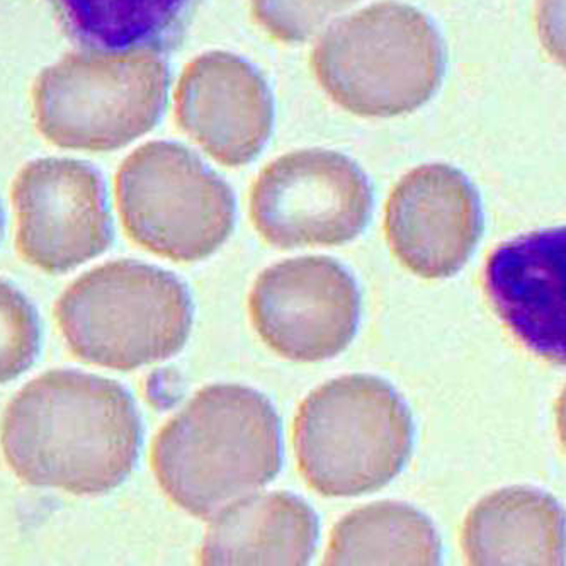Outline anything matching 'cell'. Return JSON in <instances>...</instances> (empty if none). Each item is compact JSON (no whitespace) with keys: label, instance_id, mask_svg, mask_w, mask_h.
Returning <instances> with one entry per match:
<instances>
[{"label":"cell","instance_id":"obj_1","mask_svg":"<svg viewBox=\"0 0 566 566\" xmlns=\"http://www.w3.org/2000/svg\"><path fill=\"white\" fill-rule=\"evenodd\" d=\"M0 441L9 467L27 485L103 495L137 467L144 427L119 382L55 369L9 403Z\"/></svg>","mask_w":566,"mask_h":566},{"label":"cell","instance_id":"obj_2","mask_svg":"<svg viewBox=\"0 0 566 566\" xmlns=\"http://www.w3.org/2000/svg\"><path fill=\"white\" fill-rule=\"evenodd\" d=\"M151 464L174 504L195 517H214L276 479L283 467L280 416L252 388H202L160 430Z\"/></svg>","mask_w":566,"mask_h":566},{"label":"cell","instance_id":"obj_3","mask_svg":"<svg viewBox=\"0 0 566 566\" xmlns=\"http://www.w3.org/2000/svg\"><path fill=\"white\" fill-rule=\"evenodd\" d=\"M312 69L327 96L353 115L394 118L434 96L446 46L422 12L381 2L334 22L313 49Z\"/></svg>","mask_w":566,"mask_h":566},{"label":"cell","instance_id":"obj_4","mask_svg":"<svg viewBox=\"0 0 566 566\" xmlns=\"http://www.w3.org/2000/svg\"><path fill=\"white\" fill-rule=\"evenodd\" d=\"M303 479L324 496H357L388 485L413 446V420L390 382L369 375L332 379L308 395L294 419Z\"/></svg>","mask_w":566,"mask_h":566},{"label":"cell","instance_id":"obj_5","mask_svg":"<svg viewBox=\"0 0 566 566\" xmlns=\"http://www.w3.org/2000/svg\"><path fill=\"white\" fill-rule=\"evenodd\" d=\"M55 313L78 359L118 371L176 356L192 327L188 286L169 271L132 259L78 277Z\"/></svg>","mask_w":566,"mask_h":566},{"label":"cell","instance_id":"obj_6","mask_svg":"<svg viewBox=\"0 0 566 566\" xmlns=\"http://www.w3.org/2000/svg\"><path fill=\"white\" fill-rule=\"evenodd\" d=\"M169 69L151 50L63 56L33 88L34 119L63 148L106 151L150 132L163 116Z\"/></svg>","mask_w":566,"mask_h":566},{"label":"cell","instance_id":"obj_7","mask_svg":"<svg viewBox=\"0 0 566 566\" xmlns=\"http://www.w3.org/2000/svg\"><path fill=\"white\" fill-rule=\"evenodd\" d=\"M116 199L133 242L170 261L210 258L235 227L232 188L174 142L133 151L116 176Z\"/></svg>","mask_w":566,"mask_h":566},{"label":"cell","instance_id":"obj_8","mask_svg":"<svg viewBox=\"0 0 566 566\" xmlns=\"http://www.w3.org/2000/svg\"><path fill=\"white\" fill-rule=\"evenodd\" d=\"M373 189L356 163L337 151L298 150L269 164L255 180L251 217L277 249L343 245L365 232Z\"/></svg>","mask_w":566,"mask_h":566},{"label":"cell","instance_id":"obj_9","mask_svg":"<svg viewBox=\"0 0 566 566\" xmlns=\"http://www.w3.org/2000/svg\"><path fill=\"white\" fill-rule=\"evenodd\" d=\"M249 310L255 331L274 353L316 363L353 343L360 293L353 274L335 259H290L258 277Z\"/></svg>","mask_w":566,"mask_h":566},{"label":"cell","instance_id":"obj_10","mask_svg":"<svg viewBox=\"0 0 566 566\" xmlns=\"http://www.w3.org/2000/svg\"><path fill=\"white\" fill-rule=\"evenodd\" d=\"M22 258L62 274L104 254L115 240L106 182L96 167L71 158H41L12 188Z\"/></svg>","mask_w":566,"mask_h":566},{"label":"cell","instance_id":"obj_11","mask_svg":"<svg viewBox=\"0 0 566 566\" xmlns=\"http://www.w3.org/2000/svg\"><path fill=\"white\" fill-rule=\"evenodd\" d=\"M483 229L479 191L461 170L446 164L410 170L388 199L385 230L391 251L427 280L460 273Z\"/></svg>","mask_w":566,"mask_h":566},{"label":"cell","instance_id":"obj_12","mask_svg":"<svg viewBox=\"0 0 566 566\" xmlns=\"http://www.w3.org/2000/svg\"><path fill=\"white\" fill-rule=\"evenodd\" d=\"M176 116L180 128L217 163L242 167L271 138L273 94L247 60L227 52L205 53L180 77Z\"/></svg>","mask_w":566,"mask_h":566},{"label":"cell","instance_id":"obj_13","mask_svg":"<svg viewBox=\"0 0 566 566\" xmlns=\"http://www.w3.org/2000/svg\"><path fill=\"white\" fill-rule=\"evenodd\" d=\"M565 229L526 233L496 247L483 274L509 331L537 356L565 365Z\"/></svg>","mask_w":566,"mask_h":566},{"label":"cell","instance_id":"obj_14","mask_svg":"<svg viewBox=\"0 0 566 566\" xmlns=\"http://www.w3.org/2000/svg\"><path fill=\"white\" fill-rule=\"evenodd\" d=\"M321 523L302 496L247 495L211 517L202 545L205 565H308Z\"/></svg>","mask_w":566,"mask_h":566},{"label":"cell","instance_id":"obj_15","mask_svg":"<svg viewBox=\"0 0 566 566\" xmlns=\"http://www.w3.org/2000/svg\"><path fill=\"white\" fill-rule=\"evenodd\" d=\"M461 543L471 565H565V514L543 490H499L471 509Z\"/></svg>","mask_w":566,"mask_h":566},{"label":"cell","instance_id":"obj_16","mask_svg":"<svg viewBox=\"0 0 566 566\" xmlns=\"http://www.w3.org/2000/svg\"><path fill=\"white\" fill-rule=\"evenodd\" d=\"M441 537L423 512L403 502H376L338 521L325 565H439Z\"/></svg>","mask_w":566,"mask_h":566},{"label":"cell","instance_id":"obj_17","mask_svg":"<svg viewBox=\"0 0 566 566\" xmlns=\"http://www.w3.org/2000/svg\"><path fill=\"white\" fill-rule=\"evenodd\" d=\"M60 27L88 52L166 49L176 40L189 0H52Z\"/></svg>","mask_w":566,"mask_h":566},{"label":"cell","instance_id":"obj_18","mask_svg":"<svg viewBox=\"0 0 566 566\" xmlns=\"http://www.w3.org/2000/svg\"><path fill=\"white\" fill-rule=\"evenodd\" d=\"M41 322L33 303L0 280V385L27 373L40 356Z\"/></svg>","mask_w":566,"mask_h":566},{"label":"cell","instance_id":"obj_19","mask_svg":"<svg viewBox=\"0 0 566 566\" xmlns=\"http://www.w3.org/2000/svg\"><path fill=\"white\" fill-rule=\"evenodd\" d=\"M359 0H251L262 30L284 43H303Z\"/></svg>","mask_w":566,"mask_h":566},{"label":"cell","instance_id":"obj_20","mask_svg":"<svg viewBox=\"0 0 566 566\" xmlns=\"http://www.w3.org/2000/svg\"><path fill=\"white\" fill-rule=\"evenodd\" d=\"M2 233H4V211L0 207V239H2Z\"/></svg>","mask_w":566,"mask_h":566}]
</instances>
